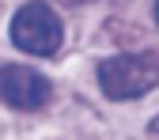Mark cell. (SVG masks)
<instances>
[{
	"instance_id": "obj_1",
	"label": "cell",
	"mask_w": 159,
	"mask_h": 140,
	"mask_svg": "<svg viewBox=\"0 0 159 140\" xmlns=\"http://www.w3.org/2000/svg\"><path fill=\"white\" fill-rule=\"evenodd\" d=\"M98 84L110 98H140L159 84L155 53H117L98 65Z\"/></svg>"
},
{
	"instance_id": "obj_2",
	"label": "cell",
	"mask_w": 159,
	"mask_h": 140,
	"mask_svg": "<svg viewBox=\"0 0 159 140\" xmlns=\"http://www.w3.org/2000/svg\"><path fill=\"white\" fill-rule=\"evenodd\" d=\"M11 42L34 57L57 53V46H61V15L49 4H42V0H30L11 19Z\"/></svg>"
},
{
	"instance_id": "obj_3",
	"label": "cell",
	"mask_w": 159,
	"mask_h": 140,
	"mask_svg": "<svg viewBox=\"0 0 159 140\" xmlns=\"http://www.w3.org/2000/svg\"><path fill=\"white\" fill-rule=\"evenodd\" d=\"M49 79L27 65H8L0 68V98L15 110H38L49 102Z\"/></svg>"
},
{
	"instance_id": "obj_4",
	"label": "cell",
	"mask_w": 159,
	"mask_h": 140,
	"mask_svg": "<svg viewBox=\"0 0 159 140\" xmlns=\"http://www.w3.org/2000/svg\"><path fill=\"white\" fill-rule=\"evenodd\" d=\"M155 19H159V0H155Z\"/></svg>"
},
{
	"instance_id": "obj_5",
	"label": "cell",
	"mask_w": 159,
	"mask_h": 140,
	"mask_svg": "<svg viewBox=\"0 0 159 140\" xmlns=\"http://www.w3.org/2000/svg\"><path fill=\"white\" fill-rule=\"evenodd\" d=\"M68 4H84V0H68Z\"/></svg>"
}]
</instances>
